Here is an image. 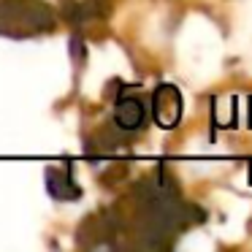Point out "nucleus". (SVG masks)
<instances>
[{"mask_svg":"<svg viewBox=\"0 0 252 252\" xmlns=\"http://www.w3.org/2000/svg\"><path fill=\"white\" fill-rule=\"evenodd\" d=\"M179 93L174 87H160V93H155V120H160L163 127H171L176 125L179 120V111H182V103H179Z\"/></svg>","mask_w":252,"mask_h":252,"instance_id":"nucleus-3","label":"nucleus"},{"mask_svg":"<svg viewBox=\"0 0 252 252\" xmlns=\"http://www.w3.org/2000/svg\"><path fill=\"white\" fill-rule=\"evenodd\" d=\"M65 187L76 190V185H73L68 168H49V171H46V190H49L52 195H55V198H73L71 192L65 190ZM76 192H79V190H76Z\"/></svg>","mask_w":252,"mask_h":252,"instance_id":"nucleus-4","label":"nucleus"},{"mask_svg":"<svg viewBox=\"0 0 252 252\" xmlns=\"http://www.w3.org/2000/svg\"><path fill=\"white\" fill-rule=\"evenodd\" d=\"M144 120H147V111H144V103L138 98H122L120 103H117V111H114L117 133H136V130H141Z\"/></svg>","mask_w":252,"mask_h":252,"instance_id":"nucleus-2","label":"nucleus"},{"mask_svg":"<svg viewBox=\"0 0 252 252\" xmlns=\"http://www.w3.org/2000/svg\"><path fill=\"white\" fill-rule=\"evenodd\" d=\"M52 25V11L41 0H0V33H44Z\"/></svg>","mask_w":252,"mask_h":252,"instance_id":"nucleus-1","label":"nucleus"}]
</instances>
